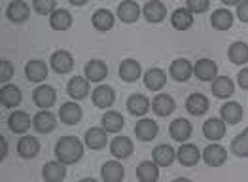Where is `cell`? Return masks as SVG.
Wrapping results in <instances>:
<instances>
[{"instance_id":"cell-1","label":"cell","mask_w":248,"mask_h":182,"mask_svg":"<svg viewBox=\"0 0 248 182\" xmlns=\"http://www.w3.org/2000/svg\"><path fill=\"white\" fill-rule=\"evenodd\" d=\"M55 156L64 165H72V163L80 162L83 156L82 141L78 137H72V135L61 137L55 144Z\"/></svg>"},{"instance_id":"cell-2","label":"cell","mask_w":248,"mask_h":182,"mask_svg":"<svg viewBox=\"0 0 248 182\" xmlns=\"http://www.w3.org/2000/svg\"><path fill=\"white\" fill-rule=\"evenodd\" d=\"M203 162L207 163L208 167H220L228 162V152L220 144H208L203 150Z\"/></svg>"},{"instance_id":"cell-3","label":"cell","mask_w":248,"mask_h":182,"mask_svg":"<svg viewBox=\"0 0 248 182\" xmlns=\"http://www.w3.org/2000/svg\"><path fill=\"white\" fill-rule=\"evenodd\" d=\"M51 68L59 74H66L74 68V57L70 51L66 50H57L53 55H51Z\"/></svg>"},{"instance_id":"cell-4","label":"cell","mask_w":248,"mask_h":182,"mask_svg":"<svg viewBox=\"0 0 248 182\" xmlns=\"http://www.w3.org/2000/svg\"><path fill=\"white\" fill-rule=\"evenodd\" d=\"M6 17L12 23H25L31 17V10L23 0H14L6 8Z\"/></svg>"},{"instance_id":"cell-5","label":"cell","mask_w":248,"mask_h":182,"mask_svg":"<svg viewBox=\"0 0 248 182\" xmlns=\"http://www.w3.org/2000/svg\"><path fill=\"white\" fill-rule=\"evenodd\" d=\"M203 135L208 141H222L226 135V121L222 118H210L203 125Z\"/></svg>"},{"instance_id":"cell-6","label":"cell","mask_w":248,"mask_h":182,"mask_svg":"<svg viewBox=\"0 0 248 182\" xmlns=\"http://www.w3.org/2000/svg\"><path fill=\"white\" fill-rule=\"evenodd\" d=\"M193 74L201 82H212L218 74V66L212 59H199L193 66Z\"/></svg>"},{"instance_id":"cell-7","label":"cell","mask_w":248,"mask_h":182,"mask_svg":"<svg viewBox=\"0 0 248 182\" xmlns=\"http://www.w3.org/2000/svg\"><path fill=\"white\" fill-rule=\"evenodd\" d=\"M142 14H144L146 21H150V23H161L167 17V8L159 0H150L144 4Z\"/></svg>"},{"instance_id":"cell-8","label":"cell","mask_w":248,"mask_h":182,"mask_svg":"<svg viewBox=\"0 0 248 182\" xmlns=\"http://www.w3.org/2000/svg\"><path fill=\"white\" fill-rule=\"evenodd\" d=\"M89 80L87 78H83V76H74V78H70L68 82V85H66V93L72 97V99H85L87 95H89Z\"/></svg>"},{"instance_id":"cell-9","label":"cell","mask_w":248,"mask_h":182,"mask_svg":"<svg viewBox=\"0 0 248 182\" xmlns=\"http://www.w3.org/2000/svg\"><path fill=\"white\" fill-rule=\"evenodd\" d=\"M91 99H93V104L97 108H110L116 101V93H114V89L110 85H99L93 91Z\"/></svg>"},{"instance_id":"cell-10","label":"cell","mask_w":248,"mask_h":182,"mask_svg":"<svg viewBox=\"0 0 248 182\" xmlns=\"http://www.w3.org/2000/svg\"><path fill=\"white\" fill-rule=\"evenodd\" d=\"M21 99H23V93L19 91V87L14 85V83H6L0 89V102L6 108H16L21 102Z\"/></svg>"},{"instance_id":"cell-11","label":"cell","mask_w":248,"mask_h":182,"mask_svg":"<svg viewBox=\"0 0 248 182\" xmlns=\"http://www.w3.org/2000/svg\"><path fill=\"white\" fill-rule=\"evenodd\" d=\"M108 131L106 129H101V127H91V129H87V133H85V144L91 148V150H101L104 148L106 144H108V135H106Z\"/></svg>"},{"instance_id":"cell-12","label":"cell","mask_w":248,"mask_h":182,"mask_svg":"<svg viewBox=\"0 0 248 182\" xmlns=\"http://www.w3.org/2000/svg\"><path fill=\"white\" fill-rule=\"evenodd\" d=\"M169 72H170L172 80L187 82L191 78V74H193V66H191V63L187 59H176V61H172Z\"/></svg>"},{"instance_id":"cell-13","label":"cell","mask_w":248,"mask_h":182,"mask_svg":"<svg viewBox=\"0 0 248 182\" xmlns=\"http://www.w3.org/2000/svg\"><path fill=\"white\" fill-rule=\"evenodd\" d=\"M32 125H34V129H36L38 133H49V131H53V129H55L57 121H55L53 112H49L47 108H42L40 112L34 116Z\"/></svg>"},{"instance_id":"cell-14","label":"cell","mask_w":248,"mask_h":182,"mask_svg":"<svg viewBox=\"0 0 248 182\" xmlns=\"http://www.w3.org/2000/svg\"><path fill=\"white\" fill-rule=\"evenodd\" d=\"M152 160L157 163L159 167H169L176 160V152L169 144H159V146H155L152 150Z\"/></svg>"},{"instance_id":"cell-15","label":"cell","mask_w":248,"mask_h":182,"mask_svg":"<svg viewBox=\"0 0 248 182\" xmlns=\"http://www.w3.org/2000/svg\"><path fill=\"white\" fill-rule=\"evenodd\" d=\"M176 158H178V162L182 163L184 167H191V165L199 163L201 152H199V148L195 144H182L178 148V152H176Z\"/></svg>"},{"instance_id":"cell-16","label":"cell","mask_w":248,"mask_h":182,"mask_svg":"<svg viewBox=\"0 0 248 182\" xmlns=\"http://www.w3.org/2000/svg\"><path fill=\"white\" fill-rule=\"evenodd\" d=\"M17 152H19L21 158L25 160H31V158H36L38 152H40V142L36 141V137H21L19 142H17Z\"/></svg>"},{"instance_id":"cell-17","label":"cell","mask_w":248,"mask_h":182,"mask_svg":"<svg viewBox=\"0 0 248 182\" xmlns=\"http://www.w3.org/2000/svg\"><path fill=\"white\" fill-rule=\"evenodd\" d=\"M57 99V93H55V89L51 87V85H40L34 93H32V101L36 106H40V108H49V106H53V102Z\"/></svg>"},{"instance_id":"cell-18","label":"cell","mask_w":248,"mask_h":182,"mask_svg":"<svg viewBox=\"0 0 248 182\" xmlns=\"http://www.w3.org/2000/svg\"><path fill=\"white\" fill-rule=\"evenodd\" d=\"M152 108H154V112H155L157 116L165 118V116H169V114H172V110L176 108V104H174V99H172L170 95H167V93H159V95H155V97H154V101H152Z\"/></svg>"},{"instance_id":"cell-19","label":"cell","mask_w":248,"mask_h":182,"mask_svg":"<svg viewBox=\"0 0 248 182\" xmlns=\"http://www.w3.org/2000/svg\"><path fill=\"white\" fill-rule=\"evenodd\" d=\"M42 177L44 181L47 182H61L66 177V167L62 162H47L44 165V171H42Z\"/></svg>"},{"instance_id":"cell-20","label":"cell","mask_w":248,"mask_h":182,"mask_svg":"<svg viewBox=\"0 0 248 182\" xmlns=\"http://www.w3.org/2000/svg\"><path fill=\"white\" fill-rule=\"evenodd\" d=\"M85 76L89 82H103L108 76V65L101 59H93L85 65Z\"/></svg>"},{"instance_id":"cell-21","label":"cell","mask_w":248,"mask_h":182,"mask_svg":"<svg viewBox=\"0 0 248 182\" xmlns=\"http://www.w3.org/2000/svg\"><path fill=\"white\" fill-rule=\"evenodd\" d=\"M59 118L64 125H76L82 120V106H78L76 102H64L59 110Z\"/></svg>"},{"instance_id":"cell-22","label":"cell","mask_w":248,"mask_h":182,"mask_svg":"<svg viewBox=\"0 0 248 182\" xmlns=\"http://www.w3.org/2000/svg\"><path fill=\"white\" fill-rule=\"evenodd\" d=\"M32 125V120H31V116L27 114V112H21V110H16V112H12L10 114V118H8V127L14 131V133H25L29 127Z\"/></svg>"},{"instance_id":"cell-23","label":"cell","mask_w":248,"mask_h":182,"mask_svg":"<svg viewBox=\"0 0 248 182\" xmlns=\"http://www.w3.org/2000/svg\"><path fill=\"white\" fill-rule=\"evenodd\" d=\"M220 116H222V120L226 121V123H229V125H237L239 121L243 120V106H241L239 102L229 101L220 108Z\"/></svg>"},{"instance_id":"cell-24","label":"cell","mask_w":248,"mask_h":182,"mask_svg":"<svg viewBox=\"0 0 248 182\" xmlns=\"http://www.w3.org/2000/svg\"><path fill=\"white\" fill-rule=\"evenodd\" d=\"M157 131H159L157 121L150 120V118L137 121V125H135V135H137L140 141H144V142L152 141V139L157 135Z\"/></svg>"},{"instance_id":"cell-25","label":"cell","mask_w":248,"mask_h":182,"mask_svg":"<svg viewBox=\"0 0 248 182\" xmlns=\"http://www.w3.org/2000/svg\"><path fill=\"white\" fill-rule=\"evenodd\" d=\"M233 91H235V83L228 76H216L212 80V93L218 99H228L233 95Z\"/></svg>"},{"instance_id":"cell-26","label":"cell","mask_w":248,"mask_h":182,"mask_svg":"<svg viewBox=\"0 0 248 182\" xmlns=\"http://www.w3.org/2000/svg\"><path fill=\"white\" fill-rule=\"evenodd\" d=\"M25 76L31 82H44L47 76V65L40 59H32L25 66Z\"/></svg>"},{"instance_id":"cell-27","label":"cell","mask_w":248,"mask_h":182,"mask_svg":"<svg viewBox=\"0 0 248 182\" xmlns=\"http://www.w3.org/2000/svg\"><path fill=\"white\" fill-rule=\"evenodd\" d=\"M208 106H210V102H208V99L203 93H193L186 99L187 112L193 114V116H203L208 110Z\"/></svg>"},{"instance_id":"cell-28","label":"cell","mask_w":248,"mask_h":182,"mask_svg":"<svg viewBox=\"0 0 248 182\" xmlns=\"http://www.w3.org/2000/svg\"><path fill=\"white\" fill-rule=\"evenodd\" d=\"M118 17L124 23H135L140 17V6L133 0H125L118 6Z\"/></svg>"},{"instance_id":"cell-29","label":"cell","mask_w":248,"mask_h":182,"mask_svg":"<svg viewBox=\"0 0 248 182\" xmlns=\"http://www.w3.org/2000/svg\"><path fill=\"white\" fill-rule=\"evenodd\" d=\"M144 83L148 89H152V91H159V89L165 87L167 74L161 70V68H150V70H146V74H144Z\"/></svg>"},{"instance_id":"cell-30","label":"cell","mask_w":248,"mask_h":182,"mask_svg":"<svg viewBox=\"0 0 248 182\" xmlns=\"http://www.w3.org/2000/svg\"><path fill=\"white\" fill-rule=\"evenodd\" d=\"M127 110L133 114V116H144L146 112L150 110V99L146 95L140 93H135L127 99Z\"/></svg>"},{"instance_id":"cell-31","label":"cell","mask_w":248,"mask_h":182,"mask_svg":"<svg viewBox=\"0 0 248 182\" xmlns=\"http://www.w3.org/2000/svg\"><path fill=\"white\" fill-rule=\"evenodd\" d=\"M159 177V165L154 162H142L137 167V179L140 182H154Z\"/></svg>"},{"instance_id":"cell-32","label":"cell","mask_w":248,"mask_h":182,"mask_svg":"<svg viewBox=\"0 0 248 182\" xmlns=\"http://www.w3.org/2000/svg\"><path fill=\"white\" fill-rule=\"evenodd\" d=\"M124 165L120 162H106L103 165V171H101V177L104 182H120L124 181Z\"/></svg>"},{"instance_id":"cell-33","label":"cell","mask_w":248,"mask_h":182,"mask_svg":"<svg viewBox=\"0 0 248 182\" xmlns=\"http://www.w3.org/2000/svg\"><path fill=\"white\" fill-rule=\"evenodd\" d=\"M169 133H170V137L174 141L184 142L191 135V123L187 120H184V118H178V120H174L169 125Z\"/></svg>"},{"instance_id":"cell-34","label":"cell","mask_w":248,"mask_h":182,"mask_svg":"<svg viewBox=\"0 0 248 182\" xmlns=\"http://www.w3.org/2000/svg\"><path fill=\"white\" fill-rule=\"evenodd\" d=\"M140 65L135 59H125L120 65V76L124 82H137L140 78Z\"/></svg>"},{"instance_id":"cell-35","label":"cell","mask_w":248,"mask_h":182,"mask_svg":"<svg viewBox=\"0 0 248 182\" xmlns=\"http://www.w3.org/2000/svg\"><path fill=\"white\" fill-rule=\"evenodd\" d=\"M170 23H172V27L176 31H187L193 25V16H191V12L187 8H178V10L172 12Z\"/></svg>"},{"instance_id":"cell-36","label":"cell","mask_w":248,"mask_h":182,"mask_svg":"<svg viewBox=\"0 0 248 182\" xmlns=\"http://www.w3.org/2000/svg\"><path fill=\"white\" fill-rule=\"evenodd\" d=\"M91 25L97 29V31H110L112 27H114V14L110 12V10H97L95 14H93V17H91Z\"/></svg>"},{"instance_id":"cell-37","label":"cell","mask_w":248,"mask_h":182,"mask_svg":"<svg viewBox=\"0 0 248 182\" xmlns=\"http://www.w3.org/2000/svg\"><path fill=\"white\" fill-rule=\"evenodd\" d=\"M210 25L216 29V31H228L233 25V14L222 8V10H216L212 16H210Z\"/></svg>"},{"instance_id":"cell-38","label":"cell","mask_w":248,"mask_h":182,"mask_svg":"<svg viewBox=\"0 0 248 182\" xmlns=\"http://www.w3.org/2000/svg\"><path fill=\"white\" fill-rule=\"evenodd\" d=\"M228 57L233 65H245V63H248V44H245V42H233L228 50Z\"/></svg>"},{"instance_id":"cell-39","label":"cell","mask_w":248,"mask_h":182,"mask_svg":"<svg viewBox=\"0 0 248 182\" xmlns=\"http://www.w3.org/2000/svg\"><path fill=\"white\" fill-rule=\"evenodd\" d=\"M110 150L116 158L124 160V158H129L133 154V142L129 137H116L110 144Z\"/></svg>"},{"instance_id":"cell-40","label":"cell","mask_w":248,"mask_h":182,"mask_svg":"<svg viewBox=\"0 0 248 182\" xmlns=\"http://www.w3.org/2000/svg\"><path fill=\"white\" fill-rule=\"evenodd\" d=\"M124 116L120 112H116V110H110V112H106L103 116V127L108 133H120L124 129Z\"/></svg>"},{"instance_id":"cell-41","label":"cell","mask_w":248,"mask_h":182,"mask_svg":"<svg viewBox=\"0 0 248 182\" xmlns=\"http://www.w3.org/2000/svg\"><path fill=\"white\" fill-rule=\"evenodd\" d=\"M49 25H51V29H55V31H66V29H70V25H72V16H70V12H66V10H55V12L49 16Z\"/></svg>"},{"instance_id":"cell-42","label":"cell","mask_w":248,"mask_h":182,"mask_svg":"<svg viewBox=\"0 0 248 182\" xmlns=\"http://www.w3.org/2000/svg\"><path fill=\"white\" fill-rule=\"evenodd\" d=\"M231 152L239 158H248V127L231 141Z\"/></svg>"},{"instance_id":"cell-43","label":"cell","mask_w":248,"mask_h":182,"mask_svg":"<svg viewBox=\"0 0 248 182\" xmlns=\"http://www.w3.org/2000/svg\"><path fill=\"white\" fill-rule=\"evenodd\" d=\"M32 6L38 14L47 16V14H53L57 10V0H32Z\"/></svg>"},{"instance_id":"cell-44","label":"cell","mask_w":248,"mask_h":182,"mask_svg":"<svg viewBox=\"0 0 248 182\" xmlns=\"http://www.w3.org/2000/svg\"><path fill=\"white\" fill-rule=\"evenodd\" d=\"M186 8L191 14H203L207 12L208 6H210V0H186Z\"/></svg>"},{"instance_id":"cell-45","label":"cell","mask_w":248,"mask_h":182,"mask_svg":"<svg viewBox=\"0 0 248 182\" xmlns=\"http://www.w3.org/2000/svg\"><path fill=\"white\" fill-rule=\"evenodd\" d=\"M12 78H14V65L10 61L2 59V63H0V80L6 83Z\"/></svg>"},{"instance_id":"cell-46","label":"cell","mask_w":248,"mask_h":182,"mask_svg":"<svg viewBox=\"0 0 248 182\" xmlns=\"http://www.w3.org/2000/svg\"><path fill=\"white\" fill-rule=\"evenodd\" d=\"M237 17L243 21V23H248V0H243L237 6Z\"/></svg>"},{"instance_id":"cell-47","label":"cell","mask_w":248,"mask_h":182,"mask_svg":"<svg viewBox=\"0 0 248 182\" xmlns=\"http://www.w3.org/2000/svg\"><path fill=\"white\" fill-rule=\"evenodd\" d=\"M237 82H239V85H241L243 89H248V68H243V70L239 72Z\"/></svg>"},{"instance_id":"cell-48","label":"cell","mask_w":248,"mask_h":182,"mask_svg":"<svg viewBox=\"0 0 248 182\" xmlns=\"http://www.w3.org/2000/svg\"><path fill=\"white\" fill-rule=\"evenodd\" d=\"M0 142H2V154H0V158L4 160L6 154H8V144H6V141H4V137H0Z\"/></svg>"},{"instance_id":"cell-49","label":"cell","mask_w":248,"mask_h":182,"mask_svg":"<svg viewBox=\"0 0 248 182\" xmlns=\"http://www.w3.org/2000/svg\"><path fill=\"white\" fill-rule=\"evenodd\" d=\"M222 2H224L226 6H239L243 0H222Z\"/></svg>"},{"instance_id":"cell-50","label":"cell","mask_w":248,"mask_h":182,"mask_svg":"<svg viewBox=\"0 0 248 182\" xmlns=\"http://www.w3.org/2000/svg\"><path fill=\"white\" fill-rule=\"evenodd\" d=\"M70 4H74V6H83V4H87L89 0H68Z\"/></svg>"}]
</instances>
